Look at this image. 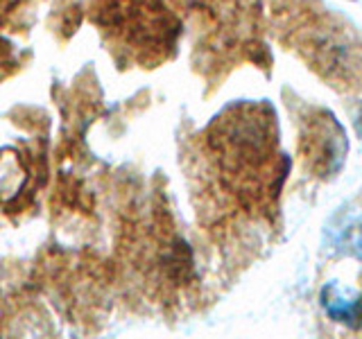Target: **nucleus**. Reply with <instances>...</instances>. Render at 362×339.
I'll return each mask as SVG.
<instances>
[{
	"mask_svg": "<svg viewBox=\"0 0 362 339\" xmlns=\"http://www.w3.org/2000/svg\"><path fill=\"white\" fill-rule=\"evenodd\" d=\"M213 163L245 206L265 208L286 177L274 113L265 105H235L209 127Z\"/></svg>",
	"mask_w": 362,
	"mask_h": 339,
	"instance_id": "obj_1",
	"label": "nucleus"
}]
</instances>
